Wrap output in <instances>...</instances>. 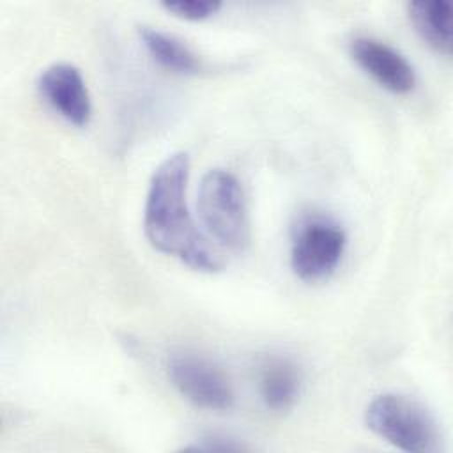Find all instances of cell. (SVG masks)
<instances>
[{"instance_id": "6da1fadb", "label": "cell", "mask_w": 453, "mask_h": 453, "mask_svg": "<svg viewBox=\"0 0 453 453\" xmlns=\"http://www.w3.org/2000/svg\"><path fill=\"white\" fill-rule=\"evenodd\" d=\"M188 179L189 157L186 152H172L156 166L145 196L143 232L154 250L195 271L214 273L219 271L221 262L189 214Z\"/></svg>"}, {"instance_id": "7a4b0ae2", "label": "cell", "mask_w": 453, "mask_h": 453, "mask_svg": "<svg viewBox=\"0 0 453 453\" xmlns=\"http://www.w3.org/2000/svg\"><path fill=\"white\" fill-rule=\"evenodd\" d=\"M366 426L382 441L407 453H435L441 449V430L434 414L416 398L382 393L365 409Z\"/></svg>"}, {"instance_id": "3957f363", "label": "cell", "mask_w": 453, "mask_h": 453, "mask_svg": "<svg viewBox=\"0 0 453 453\" xmlns=\"http://www.w3.org/2000/svg\"><path fill=\"white\" fill-rule=\"evenodd\" d=\"M196 207L205 232L223 248L242 251L250 244V214L239 179L223 168L205 172Z\"/></svg>"}, {"instance_id": "277c9868", "label": "cell", "mask_w": 453, "mask_h": 453, "mask_svg": "<svg viewBox=\"0 0 453 453\" xmlns=\"http://www.w3.org/2000/svg\"><path fill=\"white\" fill-rule=\"evenodd\" d=\"M347 248L345 230L327 216L303 218L292 234L290 265L303 281H320L329 278Z\"/></svg>"}, {"instance_id": "5b68a950", "label": "cell", "mask_w": 453, "mask_h": 453, "mask_svg": "<svg viewBox=\"0 0 453 453\" xmlns=\"http://www.w3.org/2000/svg\"><path fill=\"white\" fill-rule=\"evenodd\" d=\"M166 373L172 386L196 407L226 411L234 403V388L228 375L202 354H172L166 361Z\"/></svg>"}, {"instance_id": "8992f818", "label": "cell", "mask_w": 453, "mask_h": 453, "mask_svg": "<svg viewBox=\"0 0 453 453\" xmlns=\"http://www.w3.org/2000/svg\"><path fill=\"white\" fill-rule=\"evenodd\" d=\"M41 97L73 126H87L92 117V101L81 71L69 62L48 65L37 78Z\"/></svg>"}, {"instance_id": "52a82bcc", "label": "cell", "mask_w": 453, "mask_h": 453, "mask_svg": "<svg viewBox=\"0 0 453 453\" xmlns=\"http://www.w3.org/2000/svg\"><path fill=\"white\" fill-rule=\"evenodd\" d=\"M349 53L382 88L393 94H409L416 87L412 64L391 44L372 35H356L349 42Z\"/></svg>"}, {"instance_id": "ba28073f", "label": "cell", "mask_w": 453, "mask_h": 453, "mask_svg": "<svg viewBox=\"0 0 453 453\" xmlns=\"http://www.w3.org/2000/svg\"><path fill=\"white\" fill-rule=\"evenodd\" d=\"M303 386L299 366L281 356L267 357L258 370V393L264 405L274 412H285L297 402Z\"/></svg>"}, {"instance_id": "9c48e42d", "label": "cell", "mask_w": 453, "mask_h": 453, "mask_svg": "<svg viewBox=\"0 0 453 453\" xmlns=\"http://www.w3.org/2000/svg\"><path fill=\"white\" fill-rule=\"evenodd\" d=\"M409 19L418 35L435 51L451 53V4L446 0H418L407 5Z\"/></svg>"}, {"instance_id": "30bf717a", "label": "cell", "mask_w": 453, "mask_h": 453, "mask_svg": "<svg viewBox=\"0 0 453 453\" xmlns=\"http://www.w3.org/2000/svg\"><path fill=\"white\" fill-rule=\"evenodd\" d=\"M138 35L149 55L165 69L179 74H193L200 71L198 57L177 35L149 25H142Z\"/></svg>"}, {"instance_id": "8fae6325", "label": "cell", "mask_w": 453, "mask_h": 453, "mask_svg": "<svg viewBox=\"0 0 453 453\" xmlns=\"http://www.w3.org/2000/svg\"><path fill=\"white\" fill-rule=\"evenodd\" d=\"M163 7L172 12L173 16L200 21L214 16L221 9V2L218 0H177V2H165Z\"/></svg>"}, {"instance_id": "7c38bea8", "label": "cell", "mask_w": 453, "mask_h": 453, "mask_svg": "<svg viewBox=\"0 0 453 453\" xmlns=\"http://www.w3.org/2000/svg\"><path fill=\"white\" fill-rule=\"evenodd\" d=\"M186 449H200V451H241L246 449L244 444L235 442L230 437H221V435H207L196 441L193 446H186Z\"/></svg>"}]
</instances>
